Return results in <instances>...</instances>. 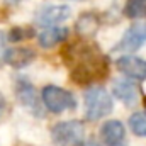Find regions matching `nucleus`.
Here are the masks:
<instances>
[{
  "instance_id": "obj_10",
  "label": "nucleus",
  "mask_w": 146,
  "mask_h": 146,
  "mask_svg": "<svg viewBox=\"0 0 146 146\" xmlns=\"http://www.w3.org/2000/svg\"><path fill=\"white\" fill-rule=\"evenodd\" d=\"M115 66L121 73H124L127 78L134 80H146V61L136 56H121L115 61Z\"/></svg>"
},
{
  "instance_id": "obj_16",
  "label": "nucleus",
  "mask_w": 146,
  "mask_h": 146,
  "mask_svg": "<svg viewBox=\"0 0 146 146\" xmlns=\"http://www.w3.org/2000/svg\"><path fill=\"white\" fill-rule=\"evenodd\" d=\"M9 37L5 36L2 31H0V63L3 61V58H5V53H7V49H5V41H7Z\"/></svg>"
},
{
  "instance_id": "obj_15",
  "label": "nucleus",
  "mask_w": 146,
  "mask_h": 146,
  "mask_svg": "<svg viewBox=\"0 0 146 146\" xmlns=\"http://www.w3.org/2000/svg\"><path fill=\"white\" fill-rule=\"evenodd\" d=\"M24 36H26V31H24V29H21V27H14V29L9 33V36L7 37H9V41H14V42H15V41H22Z\"/></svg>"
},
{
  "instance_id": "obj_14",
  "label": "nucleus",
  "mask_w": 146,
  "mask_h": 146,
  "mask_svg": "<svg viewBox=\"0 0 146 146\" xmlns=\"http://www.w3.org/2000/svg\"><path fill=\"white\" fill-rule=\"evenodd\" d=\"M129 129H131L136 136L146 138V110L134 112V114L129 117Z\"/></svg>"
},
{
  "instance_id": "obj_19",
  "label": "nucleus",
  "mask_w": 146,
  "mask_h": 146,
  "mask_svg": "<svg viewBox=\"0 0 146 146\" xmlns=\"http://www.w3.org/2000/svg\"><path fill=\"white\" fill-rule=\"evenodd\" d=\"M85 146H100V145H99L97 141H94V139H88V141H87V145H85Z\"/></svg>"
},
{
  "instance_id": "obj_17",
  "label": "nucleus",
  "mask_w": 146,
  "mask_h": 146,
  "mask_svg": "<svg viewBox=\"0 0 146 146\" xmlns=\"http://www.w3.org/2000/svg\"><path fill=\"white\" fill-rule=\"evenodd\" d=\"M5 107H7V100H5V97L0 94V117L3 115V112H5Z\"/></svg>"
},
{
  "instance_id": "obj_18",
  "label": "nucleus",
  "mask_w": 146,
  "mask_h": 146,
  "mask_svg": "<svg viewBox=\"0 0 146 146\" xmlns=\"http://www.w3.org/2000/svg\"><path fill=\"white\" fill-rule=\"evenodd\" d=\"M22 0H5V3H9V5H17V3H21Z\"/></svg>"
},
{
  "instance_id": "obj_6",
  "label": "nucleus",
  "mask_w": 146,
  "mask_h": 146,
  "mask_svg": "<svg viewBox=\"0 0 146 146\" xmlns=\"http://www.w3.org/2000/svg\"><path fill=\"white\" fill-rule=\"evenodd\" d=\"M146 41V24H133L121 37V41L114 46L112 53H119L122 56H127L129 53L138 51Z\"/></svg>"
},
{
  "instance_id": "obj_3",
  "label": "nucleus",
  "mask_w": 146,
  "mask_h": 146,
  "mask_svg": "<svg viewBox=\"0 0 146 146\" xmlns=\"http://www.w3.org/2000/svg\"><path fill=\"white\" fill-rule=\"evenodd\" d=\"M51 138L56 146H85V126L82 121H61L53 126Z\"/></svg>"
},
{
  "instance_id": "obj_4",
  "label": "nucleus",
  "mask_w": 146,
  "mask_h": 146,
  "mask_svg": "<svg viewBox=\"0 0 146 146\" xmlns=\"http://www.w3.org/2000/svg\"><path fill=\"white\" fill-rule=\"evenodd\" d=\"M41 99L44 107L53 114H61L65 110H72L76 107V99L73 97V94L56 85L44 87L41 92Z\"/></svg>"
},
{
  "instance_id": "obj_9",
  "label": "nucleus",
  "mask_w": 146,
  "mask_h": 146,
  "mask_svg": "<svg viewBox=\"0 0 146 146\" xmlns=\"http://www.w3.org/2000/svg\"><path fill=\"white\" fill-rule=\"evenodd\" d=\"M100 139L106 146H124V139H126L124 124L117 119L106 121L100 127Z\"/></svg>"
},
{
  "instance_id": "obj_2",
  "label": "nucleus",
  "mask_w": 146,
  "mask_h": 146,
  "mask_svg": "<svg viewBox=\"0 0 146 146\" xmlns=\"http://www.w3.org/2000/svg\"><path fill=\"white\" fill-rule=\"evenodd\" d=\"M85 102V117L87 121H99L112 112V97L110 94L100 85L88 87L83 94Z\"/></svg>"
},
{
  "instance_id": "obj_7",
  "label": "nucleus",
  "mask_w": 146,
  "mask_h": 146,
  "mask_svg": "<svg viewBox=\"0 0 146 146\" xmlns=\"http://www.w3.org/2000/svg\"><path fill=\"white\" fill-rule=\"evenodd\" d=\"M72 15V9L68 5H46L42 9H39L36 15V22L39 26L46 27V26H56L63 21H66Z\"/></svg>"
},
{
  "instance_id": "obj_5",
  "label": "nucleus",
  "mask_w": 146,
  "mask_h": 146,
  "mask_svg": "<svg viewBox=\"0 0 146 146\" xmlns=\"http://www.w3.org/2000/svg\"><path fill=\"white\" fill-rule=\"evenodd\" d=\"M15 97L17 100L22 104L24 109H27L33 115L36 117H42L44 115V104H42V99L37 95L34 85L26 78V76H21L15 80Z\"/></svg>"
},
{
  "instance_id": "obj_1",
  "label": "nucleus",
  "mask_w": 146,
  "mask_h": 146,
  "mask_svg": "<svg viewBox=\"0 0 146 146\" xmlns=\"http://www.w3.org/2000/svg\"><path fill=\"white\" fill-rule=\"evenodd\" d=\"M72 76L78 83L92 82L107 73V61L100 54V51L92 44H78L72 46Z\"/></svg>"
},
{
  "instance_id": "obj_13",
  "label": "nucleus",
  "mask_w": 146,
  "mask_h": 146,
  "mask_svg": "<svg viewBox=\"0 0 146 146\" xmlns=\"http://www.w3.org/2000/svg\"><path fill=\"white\" fill-rule=\"evenodd\" d=\"M124 15L129 19H146V0H127Z\"/></svg>"
},
{
  "instance_id": "obj_12",
  "label": "nucleus",
  "mask_w": 146,
  "mask_h": 146,
  "mask_svg": "<svg viewBox=\"0 0 146 146\" xmlns=\"http://www.w3.org/2000/svg\"><path fill=\"white\" fill-rule=\"evenodd\" d=\"M34 58H36V54L31 48H10V49H7L3 61L7 65H10L12 68H24L29 63H33Z\"/></svg>"
},
{
  "instance_id": "obj_11",
  "label": "nucleus",
  "mask_w": 146,
  "mask_h": 146,
  "mask_svg": "<svg viewBox=\"0 0 146 146\" xmlns=\"http://www.w3.org/2000/svg\"><path fill=\"white\" fill-rule=\"evenodd\" d=\"M68 29L63 27V26H51V27H44L39 36H37V42L41 48L44 49H49L56 44H60L61 41H65L68 37Z\"/></svg>"
},
{
  "instance_id": "obj_8",
  "label": "nucleus",
  "mask_w": 146,
  "mask_h": 146,
  "mask_svg": "<svg viewBox=\"0 0 146 146\" xmlns=\"http://www.w3.org/2000/svg\"><path fill=\"white\" fill-rule=\"evenodd\" d=\"M112 94L117 100H121L127 107L136 106L138 99H139L136 83L133 80H127V78H115L112 83Z\"/></svg>"
}]
</instances>
